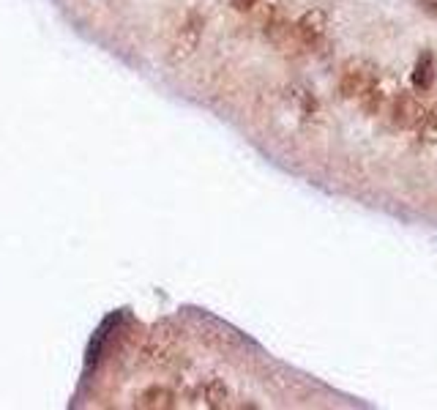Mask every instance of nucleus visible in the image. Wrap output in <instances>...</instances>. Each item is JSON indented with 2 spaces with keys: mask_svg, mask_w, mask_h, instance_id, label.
Wrapping results in <instances>:
<instances>
[{
  "mask_svg": "<svg viewBox=\"0 0 437 410\" xmlns=\"http://www.w3.org/2000/svg\"><path fill=\"white\" fill-rule=\"evenodd\" d=\"M435 82V58L432 52H421V58L415 61V68H413V85L418 91H429Z\"/></svg>",
  "mask_w": 437,
  "mask_h": 410,
  "instance_id": "nucleus-3",
  "label": "nucleus"
},
{
  "mask_svg": "<svg viewBox=\"0 0 437 410\" xmlns=\"http://www.w3.org/2000/svg\"><path fill=\"white\" fill-rule=\"evenodd\" d=\"M421 134H424L427 140H437V104L432 110H427L424 124H421Z\"/></svg>",
  "mask_w": 437,
  "mask_h": 410,
  "instance_id": "nucleus-4",
  "label": "nucleus"
},
{
  "mask_svg": "<svg viewBox=\"0 0 437 410\" xmlns=\"http://www.w3.org/2000/svg\"><path fill=\"white\" fill-rule=\"evenodd\" d=\"M372 91H377V74L372 71V66L353 64L344 68L342 80H339V94L344 98L364 101Z\"/></svg>",
  "mask_w": 437,
  "mask_h": 410,
  "instance_id": "nucleus-1",
  "label": "nucleus"
},
{
  "mask_svg": "<svg viewBox=\"0 0 437 410\" xmlns=\"http://www.w3.org/2000/svg\"><path fill=\"white\" fill-rule=\"evenodd\" d=\"M388 115H391V124L397 129H405V131H415L424 124V115H427V107L410 94H399L388 101Z\"/></svg>",
  "mask_w": 437,
  "mask_h": 410,
  "instance_id": "nucleus-2",
  "label": "nucleus"
}]
</instances>
